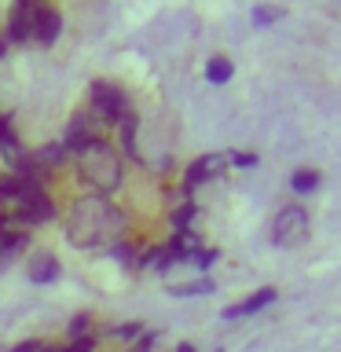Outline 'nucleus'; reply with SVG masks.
Listing matches in <instances>:
<instances>
[{"label": "nucleus", "mask_w": 341, "mask_h": 352, "mask_svg": "<svg viewBox=\"0 0 341 352\" xmlns=\"http://www.w3.org/2000/svg\"><path fill=\"white\" fill-rule=\"evenodd\" d=\"M231 74H235V70H231V63L224 59V55L209 59V66H206V77H209L213 85H228V81H231Z\"/></svg>", "instance_id": "nucleus-15"}, {"label": "nucleus", "mask_w": 341, "mask_h": 352, "mask_svg": "<svg viewBox=\"0 0 341 352\" xmlns=\"http://www.w3.org/2000/svg\"><path fill=\"white\" fill-rule=\"evenodd\" d=\"M308 235V213L301 206H286L279 209V217H275L272 224V239L279 242V246H301Z\"/></svg>", "instance_id": "nucleus-5"}, {"label": "nucleus", "mask_w": 341, "mask_h": 352, "mask_svg": "<svg viewBox=\"0 0 341 352\" xmlns=\"http://www.w3.org/2000/svg\"><path fill=\"white\" fill-rule=\"evenodd\" d=\"M30 279L33 283H55L59 279V264H55L52 253H37V257L30 261Z\"/></svg>", "instance_id": "nucleus-11"}, {"label": "nucleus", "mask_w": 341, "mask_h": 352, "mask_svg": "<svg viewBox=\"0 0 341 352\" xmlns=\"http://www.w3.org/2000/svg\"><path fill=\"white\" fill-rule=\"evenodd\" d=\"M169 250H173V257H176V261H191V253L198 250V239H195V235H191V231H187V228H180V231H176V235H173Z\"/></svg>", "instance_id": "nucleus-13"}, {"label": "nucleus", "mask_w": 341, "mask_h": 352, "mask_svg": "<svg viewBox=\"0 0 341 352\" xmlns=\"http://www.w3.org/2000/svg\"><path fill=\"white\" fill-rule=\"evenodd\" d=\"M283 19V8H272V4H261V8H253V26L264 30V26H272V22H279Z\"/></svg>", "instance_id": "nucleus-17"}, {"label": "nucleus", "mask_w": 341, "mask_h": 352, "mask_svg": "<svg viewBox=\"0 0 341 352\" xmlns=\"http://www.w3.org/2000/svg\"><path fill=\"white\" fill-rule=\"evenodd\" d=\"M88 323H92L88 316H77L74 323H70V334H77V338H88V334H85V330H88Z\"/></svg>", "instance_id": "nucleus-22"}, {"label": "nucleus", "mask_w": 341, "mask_h": 352, "mask_svg": "<svg viewBox=\"0 0 341 352\" xmlns=\"http://www.w3.org/2000/svg\"><path fill=\"white\" fill-rule=\"evenodd\" d=\"M63 30V15L55 8H33L30 11V37L37 44H55Z\"/></svg>", "instance_id": "nucleus-6"}, {"label": "nucleus", "mask_w": 341, "mask_h": 352, "mask_svg": "<svg viewBox=\"0 0 341 352\" xmlns=\"http://www.w3.org/2000/svg\"><path fill=\"white\" fill-rule=\"evenodd\" d=\"M191 261H195V268H213V261H217V250H195L191 253Z\"/></svg>", "instance_id": "nucleus-21"}, {"label": "nucleus", "mask_w": 341, "mask_h": 352, "mask_svg": "<svg viewBox=\"0 0 341 352\" xmlns=\"http://www.w3.org/2000/svg\"><path fill=\"white\" fill-rule=\"evenodd\" d=\"M176 297H198V294H213V279H198V283H187V286H173Z\"/></svg>", "instance_id": "nucleus-19"}, {"label": "nucleus", "mask_w": 341, "mask_h": 352, "mask_svg": "<svg viewBox=\"0 0 341 352\" xmlns=\"http://www.w3.org/2000/svg\"><path fill=\"white\" fill-rule=\"evenodd\" d=\"M66 239L77 250H114L125 239V213L107 195H88L66 217Z\"/></svg>", "instance_id": "nucleus-1"}, {"label": "nucleus", "mask_w": 341, "mask_h": 352, "mask_svg": "<svg viewBox=\"0 0 341 352\" xmlns=\"http://www.w3.org/2000/svg\"><path fill=\"white\" fill-rule=\"evenodd\" d=\"M92 107H96V118L107 121V125H121V118L129 114V99L121 88L107 85V81H96L92 85Z\"/></svg>", "instance_id": "nucleus-4"}, {"label": "nucleus", "mask_w": 341, "mask_h": 352, "mask_svg": "<svg viewBox=\"0 0 341 352\" xmlns=\"http://www.w3.org/2000/svg\"><path fill=\"white\" fill-rule=\"evenodd\" d=\"M96 136V129H92V121H88L85 114H77L74 121H70V129H66V140L59 143V147L66 151V154H74L77 147H81V143H88Z\"/></svg>", "instance_id": "nucleus-10"}, {"label": "nucleus", "mask_w": 341, "mask_h": 352, "mask_svg": "<svg viewBox=\"0 0 341 352\" xmlns=\"http://www.w3.org/2000/svg\"><path fill=\"white\" fill-rule=\"evenodd\" d=\"M228 162H231V165H257V158H253V154H228Z\"/></svg>", "instance_id": "nucleus-26"}, {"label": "nucleus", "mask_w": 341, "mask_h": 352, "mask_svg": "<svg viewBox=\"0 0 341 352\" xmlns=\"http://www.w3.org/2000/svg\"><path fill=\"white\" fill-rule=\"evenodd\" d=\"M191 217H195V206H191V202H184L180 209H173V224H176V231L191 224Z\"/></svg>", "instance_id": "nucleus-20"}, {"label": "nucleus", "mask_w": 341, "mask_h": 352, "mask_svg": "<svg viewBox=\"0 0 341 352\" xmlns=\"http://www.w3.org/2000/svg\"><path fill=\"white\" fill-rule=\"evenodd\" d=\"M0 151H4V158H8L11 165H15V162L22 158V143H19L15 129H11L4 118H0Z\"/></svg>", "instance_id": "nucleus-12"}, {"label": "nucleus", "mask_w": 341, "mask_h": 352, "mask_svg": "<svg viewBox=\"0 0 341 352\" xmlns=\"http://www.w3.org/2000/svg\"><path fill=\"white\" fill-rule=\"evenodd\" d=\"M114 253H118V261H125V264H132V261H136V253H132V246H129V242H118V246H114Z\"/></svg>", "instance_id": "nucleus-23"}, {"label": "nucleus", "mask_w": 341, "mask_h": 352, "mask_svg": "<svg viewBox=\"0 0 341 352\" xmlns=\"http://www.w3.org/2000/svg\"><path fill=\"white\" fill-rule=\"evenodd\" d=\"M52 198L41 191V184H26L22 187V198L15 206V213H11V220H19L22 228L26 224H44V220H52Z\"/></svg>", "instance_id": "nucleus-3"}, {"label": "nucleus", "mask_w": 341, "mask_h": 352, "mask_svg": "<svg viewBox=\"0 0 341 352\" xmlns=\"http://www.w3.org/2000/svg\"><path fill=\"white\" fill-rule=\"evenodd\" d=\"M22 246H26V231H22V224L11 220V217H4L0 220V268H4Z\"/></svg>", "instance_id": "nucleus-7"}, {"label": "nucleus", "mask_w": 341, "mask_h": 352, "mask_svg": "<svg viewBox=\"0 0 341 352\" xmlns=\"http://www.w3.org/2000/svg\"><path fill=\"white\" fill-rule=\"evenodd\" d=\"M92 349H96V341H92V338H77L74 345H70V349H63V352H92Z\"/></svg>", "instance_id": "nucleus-24"}, {"label": "nucleus", "mask_w": 341, "mask_h": 352, "mask_svg": "<svg viewBox=\"0 0 341 352\" xmlns=\"http://www.w3.org/2000/svg\"><path fill=\"white\" fill-rule=\"evenodd\" d=\"M176 352H195V349H191V345H180V349H176Z\"/></svg>", "instance_id": "nucleus-28"}, {"label": "nucleus", "mask_w": 341, "mask_h": 352, "mask_svg": "<svg viewBox=\"0 0 341 352\" xmlns=\"http://www.w3.org/2000/svg\"><path fill=\"white\" fill-rule=\"evenodd\" d=\"M176 257H173V250L169 246H158V250H151L147 257L140 261V268H151V272H165V268H173Z\"/></svg>", "instance_id": "nucleus-14"}, {"label": "nucleus", "mask_w": 341, "mask_h": 352, "mask_svg": "<svg viewBox=\"0 0 341 352\" xmlns=\"http://www.w3.org/2000/svg\"><path fill=\"white\" fill-rule=\"evenodd\" d=\"M154 341H158V334H143V338L136 341V349H132V352H151V349H154Z\"/></svg>", "instance_id": "nucleus-25"}, {"label": "nucleus", "mask_w": 341, "mask_h": 352, "mask_svg": "<svg viewBox=\"0 0 341 352\" xmlns=\"http://www.w3.org/2000/svg\"><path fill=\"white\" fill-rule=\"evenodd\" d=\"M114 334H118V338H136V334H140V323H125V327H118Z\"/></svg>", "instance_id": "nucleus-27"}, {"label": "nucleus", "mask_w": 341, "mask_h": 352, "mask_svg": "<svg viewBox=\"0 0 341 352\" xmlns=\"http://www.w3.org/2000/svg\"><path fill=\"white\" fill-rule=\"evenodd\" d=\"M272 301H275V290H272V286H264V290H257V294H250L246 301H239V305H231V308H224V319L253 316V312H261V308H268Z\"/></svg>", "instance_id": "nucleus-9"}, {"label": "nucleus", "mask_w": 341, "mask_h": 352, "mask_svg": "<svg viewBox=\"0 0 341 352\" xmlns=\"http://www.w3.org/2000/svg\"><path fill=\"white\" fill-rule=\"evenodd\" d=\"M228 165V154H202L198 162H191V169H187V184H202V180H213V176L224 173Z\"/></svg>", "instance_id": "nucleus-8"}, {"label": "nucleus", "mask_w": 341, "mask_h": 352, "mask_svg": "<svg viewBox=\"0 0 341 352\" xmlns=\"http://www.w3.org/2000/svg\"><path fill=\"white\" fill-rule=\"evenodd\" d=\"M74 165H77V176H81L96 195H114L121 187V158L107 140L92 136L88 143H81V147L74 151Z\"/></svg>", "instance_id": "nucleus-2"}, {"label": "nucleus", "mask_w": 341, "mask_h": 352, "mask_svg": "<svg viewBox=\"0 0 341 352\" xmlns=\"http://www.w3.org/2000/svg\"><path fill=\"white\" fill-rule=\"evenodd\" d=\"M316 184H319V173H316V169H297V173H294V180H290V187H294L297 195L316 191Z\"/></svg>", "instance_id": "nucleus-16"}, {"label": "nucleus", "mask_w": 341, "mask_h": 352, "mask_svg": "<svg viewBox=\"0 0 341 352\" xmlns=\"http://www.w3.org/2000/svg\"><path fill=\"white\" fill-rule=\"evenodd\" d=\"M121 143H125V151L136 158V114L121 118Z\"/></svg>", "instance_id": "nucleus-18"}]
</instances>
